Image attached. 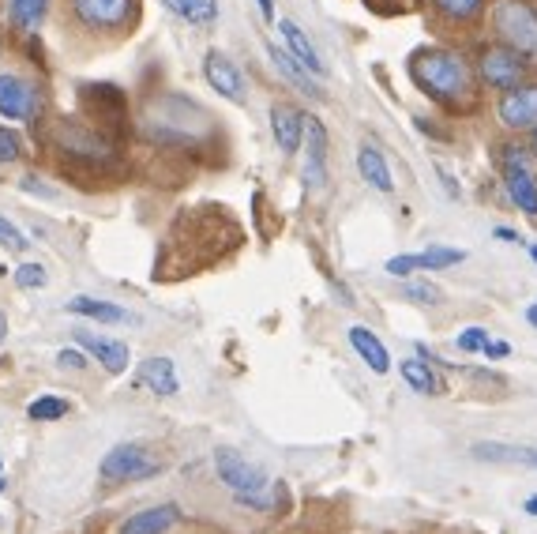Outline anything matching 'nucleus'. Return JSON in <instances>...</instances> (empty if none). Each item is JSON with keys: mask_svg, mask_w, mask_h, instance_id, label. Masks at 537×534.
Instances as JSON below:
<instances>
[{"mask_svg": "<svg viewBox=\"0 0 537 534\" xmlns=\"http://www.w3.org/2000/svg\"><path fill=\"white\" fill-rule=\"evenodd\" d=\"M267 57H271V64L278 68V76L286 79L293 91H301V95L312 98V102H323V98H327V95H323V87L316 83V76H308L305 68L293 61L286 49H278L275 42H267Z\"/></svg>", "mask_w": 537, "mask_h": 534, "instance_id": "nucleus-19", "label": "nucleus"}, {"mask_svg": "<svg viewBox=\"0 0 537 534\" xmlns=\"http://www.w3.org/2000/svg\"><path fill=\"white\" fill-rule=\"evenodd\" d=\"M203 79L215 87L218 98H226L233 106H245L248 102V87H245V76H241V68L226 57V53H218L211 49L207 57H203Z\"/></svg>", "mask_w": 537, "mask_h": 534, "instance_id": "nucleus-12", "label": "nucleus"}, {"mask_svg": "<svg viewBox=\"0 0 537 534\" xmlns=\"http://www.w3.org/2000/svg\"><path fill=\"white\" fill-rule=\"evenodd\" d=\"M177 19H185L192 27H215L218 19V0H162Z\"/></svg>", "mask_w": 537, "mask_h": 534, "instance_id": "nucleus-25", "label": "nucleus"}, {"mask_svg": "<svg viewBox=\"0 0 537 534\" xmlns=\"http://www.w3.org/2000/svg\"><path fill=\"white\" fill-rule=\"evenodd\" d=\"M530 256H534V260H537V245H530Z\"/></svg>", "mask_w": 537, "mask_h": 534, "instance_id": "nucleus-44", "label": "nucleus"}, {"mask_svg": "<svg viewBox=\"0 0 537 534\" xmlns=\"http://www.w3.org/2000/svg\"><path fill=\"white\" fill-rule=\"evenodd\" d=\"M278 34L286 38V53L305 68L308 76H327V64H323L320 49L312 46V38H308L293 19H278Z\"/></svg>", "mask_w": 537, "mask_h": 534, "instance_id": "nucleus-18", "label": "nucleus"}, {"mask_svg": "<svg viewBox=\"0 0 537 534\" xmlns=\"http://www.w3.org/2000/svg\"><path fill=\"white\" fill-rule=\"evenodd\" d=\"M271 132L282 155H297L301 151V136H305V110H297L290 102H275L271 106Z\"/></svg>", "mask_w": 537, "mask_h": 534, "instance_id": "nucleus-17", "label": "nucleus"}, {"mask_svg": "<svg viewBox=\"0 0 537 534\" xmlns=\"http://www.w3.org/2000/svg\"><path fill=\"white\" fill-rule=\"evenodd\" d=\"M185 519V512H181V504H151V508H139V512H132V516L124 519L121 527H117V534H169L177 523Z\"/></svg>", "mask_w": 537, "mask_h": 534, "instance_id": "nucleus-15", "label": "nucleus"}, {"mask_svg": "<svg viewBox=\"0 0 537 534\" xmlns=\"http://www.w3.org/2000/svg\"><path fill=\"white\" fill-rule=\"evenodd\" d=\"M72 316H87V320H98V324H136V316L121 309V305H113L106 298H91V294H76V298L64 305Z\"/></svg>", "mask_w": 537, "mask_h": 534, "instance_id": "nucleus-21", "label": "nucleus"}, {"mask_svg": "<svg viewBox=\"0 0 537 534\" xmlns=\"http://www.w3.org/2000/svg\"><path fill=\"white\" fill-rule=\"evenodd\" d=\"M49 283L46 267L42 264H19L16 267V286L19 290H42Z\"/></svg>", "mask_w": 537, "mask_h": 534, "instance_id": "nucleus-30", "label": "nucleus"}, {"mask_svg": "<svg viewBox=\"0 0 537 534\" xmlns=\"http://www.w3.org/2000/svg\"><path fill=\"white\" fill-rule=\"evenodd\" d=\"M19 155H23V143H19V136L12 132V128L0 125V166H12V162H19Z\"/></svg>", "mask_w": 537, "mask_h": 534, "instance_id": "nucleus-33", "label": "nucleus"}, {"mask_svg": "<svg viewBox=\"0 0 537 534\" xmlns=\"http://www.w3.org/2000/svg\"><path fill=\"white\" fill-rule=\"evenodd\" d=\"M489 27L496 42L515 49L526 64H537V8L526 0H492Z\"/></svg>", "mask_w": 537, "mask_h": 534, "instance_id": "nucleus-5", "label": "nucleus"}, {"mask_svg": "<svg viewBox=\"0 0 537 534\" xmlns=\"http://www.w3.org/2000/svg\"><path fill=\"white\" fill-rule=\"evenodd\" d=\"M526 320H530V324L537 328V305H530V309H526Z\"/></svg>", "mask_w": 537, "mask_h": 534, "instance_id": "nucleus-43", "label": "nucleus"}, {"mask_svg": "<svg viewBox=\"0 0 537 534\" xmlns=\"http://www.w3.org/2000/svg\"><path fill=\"white\" fill-rule=\"evenodd\" d=\"M0 245H4L8 252H27V245H31V241H27V234L19 230L16 222L0 215Z\"/></svg>", "mask_w": 537, "mask_h": 534, "instance_id": "nucleus-31", "label": "nucleus"}, {"mask_svg": "<svg viewBox=\"0 0 537 534\" xmlns=\"http://www.w3.org/2000/svg\"><path fill=\"white\" fill-rule=\"evenodd\" d=\"M4 339H8V316L0 313V343H4Z\"/></svg>", "mask_w": 537, "mask_h": 534, "instance_id": "nucleus-41", "label": "nucleus"}, {"mask_svg": "<svg viewBox=\"0 0 537 534\" xmlns=\"http://www.w3.org/2000/svg\"><path fill=\"white\" fill-rule=\"evenodd\" d=\"M530 155H534V162H537V128L530 132Z\"/></svg>", "mask_w": 537, "mask_h": 534, "instance_id": "nucleus-42", "label": "nucleus"}, {"mask_svg": "<svg viewBox=\"0 0 537 534\" xmlns=\"http://www.w3.org/2000/svg\"><path fill=\"white\" fill-rule=\"evenodd\" d=\"M49 12V0H8V16L16 19L23 31H38Z\"/></svg>", "mask_w": 537, "mask_h": 534, "instance_id": "nucleus-27", "label": "nucleus"}, {"mask_svg": "<svg viewBox=\"0 0 537 534\" xmlns=\"http://www.w3.org/2000/svg\"><path fill=\"white\" fill-rule=\"evenodd\" d=\"M489 339H492V335L485 328H466L459 339H455V346H459L462 354H481V350L489 346Z\"/></svg>", "mask_w": 537, "mask_h": 534, "instance_id": "nucleus-32", "label": "nucleus"}, {"mask_svg": "<svg viewBox=\"0 0 537 534\" xmlns=\"http://www.w3.org/2000/svg\"><path fill=\"white\" fill-rule=\"evenodd\" d=\"M496 117L507 132H534L537 128V83H519L500 95Z\"/></svg>", "mask_w": 537, "mask_h": 534, "instance_id": "nucleus-9", "label": "nucleus"}, {"mask_svg": "<svg viewBox=\"0 0 537 534\" xmlns=\"http://www.w3.org/2000/svg\"><path fill=\"white\" fill-rule=\"evenodd\" d=\"M372 8H380V12H402L399 0H369Z\"/></svg>", "mask_w": 537, "mask_h": 534, "instance_id": "nucleus-37", "label": "nucleus"}, {"mask_svg": "<svg viewBox=\"0 0 537 534\" xmlns=\"http://www.w3.org/2000/svg\"><path fill=\"white\" fill-rule=\"evenodd\" d=\"M522 512H526V516H537V493H534V497H526V504H522Z\"/></svg>", "mask_w": 537, "mask_h": 534, "instance_id": "nucleus-39", "label": "nucleus"}, {"mask_svg": "<svg viewBox=\"0 0 537 534\" xmlns=\"http://www.w3.org/2000/svg\"><path fill=\"white\" fill-rule=\"evenodd\" d=\"M474 459H485V463H522V467H534L537 471V448L500 444V440H477Z\"/></svg>", "mask_w": 537, "mask_h": 534, "instance_id": "nucleus-23", "label": "nucleus"}, {"mask_svg": "<svg viewBox=\"0 0 537 534\" xmlns=\"http://www.w3.org/2000/svg\"><path fill=\"white\" fill-rule=\"evenodd\" d=\"M166 471V456L162 448H154L147 440H124V444H113L102 463H98V474L106 486H132V482H151L158 474Z\"/></svg>", "mask_w": 537, "mask_h": 534, "instance_id": "nucleus-3", "label": "nucleus"}, {"mask_svg": "<svg viewBox=\"0 0 537 534\" xmlns=\"http://www.w3.org/2000/svg\"><path fill=\"white\" fill-rule=\"evenodd\" d=\"M19 189L23 192H38V196H53V189H49V185H42V181H38V177H23V181H19Z\"/></svg>", "mask_w": 537, "mask_h": 534, "instance_id": "nucleus-36", "label": "nucleus"}, {"mask_svg": "<svg viewBox=\"0 0 537 534\" xmlns=\"http://www.w3.org/2000/svg\"><path fill=\"white\" fill-rule=\"evenodd\" d=\"M477 72H481V83L485 87H492V91H511V87H519V83H526V72H530V64L522 61L515 49L507 46H489L481 49V57H477Z\"/></svg>", "mask_w": 537, "mask_h": 534, "instance_id": "nucleus-8", "label": "nucleus"}, {"mask_svg": "<svg viewBox=\"0 0 537 534\" xmlns=\"http://www.w3.org/2000/svg\"><path fill=\"white\" fill-rule=\"evenodd\" d=\"M0 471H4V463H0Z\"/></svg>", "mask_w": 537, "mask_h": 534, "instance_id": "nucleus-46", "label": "nucleus"}, {"mask_svg": "<svg viewBox=\"0 0 537 534\" xmlns=\"http://www.w3.org/2000/svg\"><path fill=\"white\" fill-rule=\"evenodd\" d=\"M57 365H68V369H87V365H91V358H87L83 350H76V346H68V350H61V354H57Z\"/></svg>", "mask_w": 537, "mask_h": 534, "instance_id": "nucleus-34", "label": "nucleus"}, {"mask_svg": "<svg viewBox=\"0 0 537 534\" xmlns=\"http://www.w3.org/2000/svg\"><path fill=\"white\" fill-rule=\"evenodd\" d=\"M346 339H350L353 354L369 365L372 373H380V377L391 373V354H387V346L380 343V335H376V331L365 328V324H353V328L346 331Z\"/></svg>", "mask_w": 537, "mask_h": 534, "instance_id": "nucleus-20", "label": "nucleus"}, {"mask_svg": "<svg viewBox=\"0 0 537 534\" xmlns=\"http://www.w3.org/2000/svg\"><path fill=\"white\" fill-rule=\"evenodd\" d=\"M500 173H504V189L511 196V204L519 207L522 215L537 219V177L519 143H504L500 147Z\"/></svg>", "mask_w": 537, "mask_h": 534, "instance_id": "nucleus-7", "label": "nucleus"}, {"mask_svg": "<svg viewBox=\"0 0 537 534\" xmlns=\"http://www.w3.org/2000/svg\"><path fill=\"white\" fill-rule=\"evenodd\" d=\"M211 467L215 478L233 493V501L252 512H271L275 508V489H271V474L260 463H252L245 452L237 448H215L211 452Z\"/></svg>", "mask_w": 537, "mask_h": 534, "instance_id": "nucleus-2", "label": "nucleus"}, {"mask_svg": "<svg viewBox=\"0 0 537 534\" xmlns=\"http://www.w3.org/2000/svg\"><path fill=\"white\" fill-rule=\"evenodd\" d=\"M4 486H8V482H4V478H0V493H4Z\"/></svg>", "mask_w": 537, "mask_h": 534, "instance_id": "nucleus-45", "label": "nucleus"}, {"mask_svg": "<svg viewBox=\"0 0 537 534\" xmlns=\"http://www.w3.org/2000/svg\"><path fill=\"white\" fill-rule=\"evenodd\" d=\"M432 16L440 23H474L481 12H485V0H429Z\"/></svg>", "mask_w": 537, "mask_h": 534, "instance_id": "nucleus-26", "label": "nucleus"}, {"mask_svg": "<svg viewBox=\"0 0 537 534\" xmlns=\"http://www.w3.org/2000/svg\"><path fill=\"white\" fill-rule=\"evenodd\" d=\"M357 173L365 177V185L376 192H395V177H391V166H387V158L380 155V147L376 143H361L357 147Z\"/></svg>", "mask_w": 537, "mask_h": 534, "instance_id": "nucleus-22", "label": "nucleus"}, {"mask_svg": "<svg viewBox=\"0 0 537 534\" xmlns=\"http://www.w3.org/2000/svg\"><path fill=\"white\" fill-rule=\"evenodd\" d=\"M256 4H260V16L267 23H275V0H256Z\"/></svg>", "mask_w": 537, "mask_h": 534, "instance_id": "nucleus-38", "label": "nucleus"}, {"mask_svg": "<svg viewBox=\"0 0 537 534\" xmlns=\"http://www.w3.org/2000/svg\"><path fill=\"white\" fill-rule=\"evenodd\" d=\"M76 343L106 369L109 377H121L124 369L132 365V350H128V343H121V339H109V335H94V331H87V328H76Z\"/></svg>", "mask_w": 537, "mask_h": 534, "instance_id": "nucleus-14", "label": "nucleus"}, {"mask_svg": "<svg viewBox=\"0 0 537 534\" xmlns=\"http://www.w3.org/2000/svg\"><path fill=\"white\" fill-rule=\"evenodd\" d=\"M410 76L444 110H466L474 98V72H470L466 57L451 53V49H417L410 57Z\"/></svg>", "mask_w": 537, "mask_h": 534, "instance_id": "nucleus-1", "label": "nucleus"}, {"mask_svg": "<svg viewBox=\"0 0 537 534\" xmlns=\"http://www.w3.org/2000/svg\"><path fill=\"white\" fill-rule=\"evenodd\" d=\"M136 384L143 388V392L158 395V399H173V395L181 392L177 365H173V358H162V354H154V358H143V362H139Z\"/></svg>", "mask_w": 537, "mask_h": 534, "instance_id": "nucleus-16", "label": "nucleus"}, {"mask_svg": "<svg viewBox=\"0 0 537 534\" xmlns=\"http://www.w3.org/2000/svg\"><path fill=\"white\" fill-rule=\"evenodd\" d=\"M42 113V91L19 76H0V117L4 121H34Z\"/></svg>", "mask_w": 537, "mask_h": 534, "instance_id": "nucleus-11", "label": "nucleus"}, {"mask_svg": "<svg viewBox=\"0 0 537 534\" xmlns=\"http://www.w3.org/2000/svg\"><path fill=\"white\" fill-rule=\"evenodd\" d=\"M49 143L64 158H76L83 166H109L117 158V140H109L106 132H98L79 117H57L49 125Z\"/></svg>", "mask_w": 537, "mask_h": 534, "instance_id": "nucleus-4", "label": "nucleus"}, {"mask_svg": "<svg viewBox=\"0 0 537 534\" xmlns=\"http://www.w3.org/2000/svg\"><path fill=\"white\" fill-rule=\"evenodd\" d=\"M402 294L410 301H417V305H440L444 301V290L436 283H425V279H410V283L402 286Z\"/></svg>", "mask_w": 537, "mask_h": 534, "instance_id": "nucleus-29", "label": "nucleus"}, {"mask_svg": "<svg viewBox=\"0 0 537 534\" xmlns=\"http://www.w3.org/2000/svg\"><path fill=\"white\" fill-rule=\"evenodd\" d=\"M496 237H500V241H519V234H515V230H507V226H500Z\"/></svg>", "mask_w": 537, "mask_h": 534, "instance_id": "nucleus-40", "label": "nucleus"}, {"mask_svg": "<svg viewBox=\"0 0 537 534\" xmlns=\"http://www.w3.org/2000/svg\"><path fill=\"white\" fill-rule=\"evenodd\" d=\"M466 260V252L462 249H447V245H429L425 252H402V256H391L384 264L387 275H395V279H406V275H414V271H444V267H455Z\"/></svg>", "mask_w": 537, "mask_h": 534, "instance_id": "nucleus-13", "label": "nucleus"}, {"mask_svg": "<svg viewBox=\"0 0 537 534\" xmlns=\"http://www.w3.org/2000/svg\"><path fill=\"white\" fill-rule=\"evenodd\" d=\"M68 410H72V403L61 395H38L27 403V418L31 422H61V418H68Z\"/></svg>", "mask_w": 537, "mask_h": 534, "instance_id": "nucleus-28", "label": "nucleus"}, {"mask_svg": "<svg viewBox=\"0 0 537 534\" xmlns=\"http://www.w3.org/2000/svg\"><path fill=\"white\" fill-rule=\"evenodd\" d=\"M68 8L79 31L109 34V38L128 34L139 19V0H68Z\"/></svg>", "mask_w": 537, "mask_h": 534, "instance_id": "nucleus-6", "label": "nucleus"}, {"mask_svg": "<svg viewBox=\"0 0 537 534\" xmlns=\"http://www.w3.org/2000/svg\"><path fill=\"white\" fill-rule=\"evenodd\" d=\"M399 373L417 395H440L444 392V380L436 377V369H432L425 358H406V362L399 365Z\"/></svg>", "mask_w": 537, "mask_h": 534, "instance_id": "nucleus-24", "label": "nucleus"}, {"mask_svg": "<svg viewBox=\"0 0 537 534\" xmlns=\"http://www.w3.org/2000/svg\"><path fill=\"white\" fill-rule=\"evenodd\" d=\"M301 147H305V192H323L327 189V128H323L320 117L305 113V136H301Z\"/></svg>", "mask_w": 537, "mask_h": 534, "instance_id": "nucleus-10", "label": "nucleus"}, {"mask_svg": "<svg viewBox=\"0 0 537 534\" xmlns=\"http://www.w3.org/2000/svg\"><path fill=\"white\" fill-rule=\"evenodd\" d=\"M485 358H492V362H500V358H511V343H504V339H489V346L481 350Z\"/></svg>", "mask_w": 537, "mask_h": 534, "instance_id": "nucleus-35", "label": "nucleus"}]
</instances>
